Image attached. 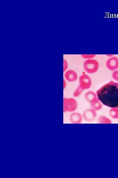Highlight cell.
<instances>
[{
  "instance_id": "cell-1",
  "label": "cell",
  "mask_w": 118,
  "mask_h": 178,
  "mask_svg": "<svg viewBox=\"0 0 118 178\" xmlns=\"http://www.w3.org/2000/svg\"><path fill=\"white\" fill-rule=\"evenodd\" d=\"M99 100L111 108H118V83L111 81L96 92Z\"/></svg>"
},
{
  "instance_id": "cell-2",
  "label": "cell",
  "mask_w": 118,
  "mask_h": 178,
  "mask_svg": "<svg viewBox=\"0 0 118 178\" xmlns=\"http://www.w3.org/2000/svg\"><path fill=\"white\" fill-rule=\"evenodd\" d=\"M97 67V63L94 60H88L85 63V67L89 71L95 70Z\"/></svg>"
},
{
  "instance_id": "cell-5",
  "label": "cell",
  "mask_w": 118,
  "mask_h": 178,
  "mask_svg": "<svg viewBox=\"0 0 118 178\" xmlns=\"http://www.w3.org/2000/svg\"><path fill=\"white\" fill-rule=\"evenodd\" d=\"M66 62H64V69H66Z\"/></svg>"
},
{
  "instance_id": "cell-3",
  "label": "cell",
  "mask_w": 118,
  "mask_h": 178,
  "mask_svg": "<svg viewBox=\"0 0 118 178\" xmlns=\"http://www.w3.org/2000/svg\"><path fill=\"white\" fill-rule=\"evenodd\" d=\"M118 65V61L115 58H111L108 62V67L111 69H114L117 67Z\"/></svg>"
},
{
  "instance_id": "cell-4",
  "label": "cell",
  "mask_w": 118,
  "mask_h": 178,
  "mask_svg": "<svg viewBox=\"0 0 118 178\" xmlns=\"http://www.w3.org/2000/svg\"><path fill=\"white\" fill-rule=\"evenodd\" d=\"M75 74L72 70H69L66 73V77L69 80H72L75 76Z\"/></svg>"
}]
</instances>
